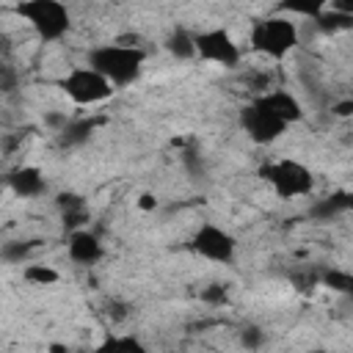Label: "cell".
<instances>
[{
    "instance_id": "obj_7",
    "label": "cell",
    "mask_w": 353,
    "mask_h": 353,
    "mask_svg": "<svg viewBox=\"0 0 353 353\" xmlns=\"http://www.w3.org/2000/svg\"><path fill=\"white\" fill-rule=\"evenodd\" d=\"M193 44H196V58L199 61L215 63L221 69H237L240 61H243V50L226 28L199 30V33H193Z\"/></svg>"
},
{
    "instance_id": "obj_21",
    "label": "cell",
    "mask_w": 353,
    "mask_h": 353,
    "mask_svg": "<svg viewBox=\"0 0 353 353\" xmlns=\"http://www.w3.org/2000/svg\"><path fill=\"white\" fill-rule=\"evenodd\" d=\"M99 350H138V353H143L146 347H143V342L138 339V336H108L102 345H99Z\"/></svg>"
},
{
    "instance_id": "obj_25",
    "label": "cell",
    "mask_w": 353,
    "mask_h": 353,
    "mask_svg": "<svg viewBox=\"0 0 353 353\" xmlns=\"http://www.w3.org/2000/svg\"><path fill=\"white\" fill-rule=\"evenodd\" d=\"M138 207H141L143 212H149V210H157V199H154L152 193H143V196L138 199Z\"/></svg>"
},
{
    "instance_id": "obj_1",
    "label": "cell",
    "mask_w": 353,
    "mask_h": 353,
    "mask_svg": "<svg viewBox=\"0 0 353 353\" xmlns=\"http://www.w3.org/2000/svg\"><path fill=\"white\" fill-rule=\"evenodd\" d=\"M85 63L94 66L99 74H105L116 88H124L141 77L143 63H146V50L138 44H124V41L99 44L85 52Z\"/></svg>"
},
{
    "instance_id": "obj_11",
    "label": "cell",
    "mask_w": 353,
    "mask_h": 353,
    "mask_svg": "<svg viewBox=\"0 0 353 353\" xmlns=\"http://www.w3.org/2000/svg\"><path fill=\"white\" fill-rule=\"evenodd\" d=\"M6 185L11 188L14 196H22V199H39L47 193V179H44V171L36 168V165H19L14 171L6 174Z\"/></svg>"
},
{
    "instance_id": "obj_6",
    "label": "cell",
    "mask_w": 353,
    "mask_h": 353,
    "mask_svg": "<svg viewBox=\"0 0 353 353\" xmlns=\"http://www.w3.org/2000/svg\"><path fill=\"white\" fill-rule=\"evenodd\" d=\"M190 251L212 265H232L234 256H237V240L229 229L212 223V221H204L193 234H190Z\"/></svg>"
},
{
    "instance_id": "obj_19",
    "label": "cell",
    "mask_w": 353,
    "mask_h": 353,
    "mask_svg": "<svg viewBox=\"0 0 353 353\" xmlns=\"http://www.w3.org/2000/svg\"><path fill=\"white\" fill-rule=\"evenodd\" d=\"M320 284L328 287V290H334V292L347 295L353 290V276L347 270H342V268H331V270H323L320 273Z\"/></svg>"
},
{
    "instance_id": "obj_26",
    "label": "cell",
    "mask_w": 353,
    "mask_h": 353,
    "mask_svg": "<svg viewBox=\"0 0 353 353\" xmlns=\"http://www.w3.org/2000/svg\"><path fill=\"white\" fill-rule=\"evenodd\" d=\"M8 50H11V47H8V39L0 33V55H8Z\"/></svg>"
},
{
    "instance_id": "obj_8",
    "label": "cell",
    "mask_w": 353,
    "mask_h": 353,
    "mask_svg": "<svg viewBox=\"0 0 353 353\" xmlns=\"http://www.w3.org/2000/svg\"><path fill=\"white\" fill-rule=\"evenodd\" d=\"M237 121H240V130L245 132V138L254 141V143H259V146H268V143L279 141L287 132V127H290V124H284L279 116H273L270 110H265L256 102L243 105Z\"/></svg>"
},
{
    "instance_id": "obj_10",
    "label": "cell",
    "mask_w": 353,
    "mask_h": 353,
    "mask_svg": "<svg viewBox=\"0 0 353 353\" xmlns=\"http://www.w3.org/2000/svg\"><path fill=\"white\" fill-rule=\"evenodd\" d=\"M254 102L262 105L265 110H270L273 116H279L284 124H295V121L303 119V105L298 102L295 94H290V91H284V88H268V91L256 94Z\"/></svg>"
},
{
    "instance_id": "obj_16",
    "label": "cell",
    "mask_w": 353,
    "mask_h": 353,
    "mask_svg": "<svg viewBox=\"0 0 353 353\" xmlns=\"http://www.w3.org/2000/svg\"><path fill=\"white\" fill-rule=\"evenodd\" d=\"M22 279H25L28 284H33V287H52V284L61 281V273H58L52 265H41V262L28 265V262H25V268H22Z\"/></svg>"
},
{
    "instance_id": "obj_13",
    "label": "cell",
    "mask_w": 353,
    "mask_h": 353,
    "mask_svg": "<svg viewBox=\"0 0 353 353\" xmlns=\"http://www.w3.org/2000/svg\"><path fill=\"white\" fill-rule=\"evenodd\" d=\"M94 127H97L94 119H69L55 135H58V143L61 146H80V143H85L91 138Z\"/></svg>"
},
{
    "instance_id": "obj_2",
    "label": "cell",
    "mask_w": 353,
    "mask_h": 353,
    "mask_svg": "<svg viewBox=\"0 0 353 353\" xmlns=\"http://www.w3.org/2000/svg\"><path fill=\"white\" fill-rule=\"evenodd\" d=\"M301 41V30L298 22H292L290 14H270L262 17L251 25L248 33V44L256 55L268 58V61H284Z\"/></svg>"
},
{
    "instance_id": "obj_3",
    "label": "cell",
    "mask_w": 353,
    "mask_h": 353,
    "mask_svg": "<svg viewBox=\"0 0 353 353\" xmlns=\"http://www.w3.org/2000/svg\"><path fill=\"white\" fill-rule=\"evenodd\" d=\"M259 176L262 182L284 201L292 199H303L314 190V174L309 165H303L295 157H279V160H268L259 165Z\"/></svg>"
},
{
    "instance_id": "obj_24",
    "label": "cell",
    "mask_w": 353,
    "mask_h": 353,
    "mask_svg": "<svg viewBox=\"0 0 353 353\" xmlns=\"http://www.w3.org/2000/svg\"><path fill=\"white\" fill-rule=\"evenodd\" d=\"M331 113H336V116H350V113H353V102H350V99H342V102H336V105L331 108Z\"/></svg>"
},
{
    "instance_id": "obj_4",
    "label": "cell",
    "mask_w": 353,
    "mask_h": 353,
    "mask_svg": "<svg viewBox=\"0 0 353 353\" xmlns=\"http://www.w3.org/2000/svg\"><path fill=\"white\" fill-rule=\"evenodd\" d=\"M17 14L44 44L61 41L72 28V11L63 0H19Z\"/></svg>"
},
{
    "instance_id": "obj_5",
    "label": "cell",
    "mask_w": 353,
    "mask_h": 353,
    "mask_svg": "<svg viewBox=\"0 0 353 353\" xmlns=\"http://www.w3.org/2000/svg\"><path fill=\"white\" fill-rule=\"evenodd\" d=\"M58 85H61V91H63L74 105H80V108L102 105V102H108V99L116 94V85H113L105 74H99L94 66H88V63L72 66V69L58 80Z\"/></svg>"
},
{
    "instance_id": "obj_17",
    "label": "cell",
    "mask_w": 353,
    "mask_h": 353,
    "mask_svg": "<svg viewBox=\"0 0 353 353\" xmlns=\"http://www.w3.org/2000/svg\"><path fill=\"white\" fill-rule=\"evenodd\" d=\"M39 240H8L0 245V259L8 262V265H22L28 262V256L33 254Z\"/></svg>"
},
{
    "instance_id": "obj_20",
    "label": "cell",
    "mask_w": 353,
    "mask_h": 353,
    "mask_svg": "<svg viewBox=\"0 0 353 353\" xmlns=\"http://www.w3.org/2000/svg\"><path fill=\"white\" fill-rule=\"evenodd\" d=\"M19 85V72L8 61V55H0V94H8Z\"/></svg>"
},
{
    "instance_id": "obj_15",
    "label": "cell",
    "mask_w": 353,
    "mask_h": 353,
    "mask_svg": "<svg viewBox=\"0 0 353 353\" xmlns=\"http://www.w3.org/2000/svg\"><path fill=\"white\" fill-rule=\"evenodd\" d=\"M350 207V196L347 193H334V196H328V199H320L317 204H312V218H317V221H331L334 215H339V212H345Z\"/></svg>"
},
{
    "instance_id": "obj_22",
    "label": "cell",
    "mask_w": 353,
    "mask_h": 353,
    "mask_svg": "<svg viewBox=\"0 0 353 353\" xmlns=\"http://www.w3.org/2000/svg\"><path fill=\"white\" fill-rule=\"evenodd\" d=\"M240 345L248 347V350L262 347V345H265V331H259V328H254V325L243 328V331H240Z\"/></svg>"
},
{
    "instance_id": "obj_23",
    "label": "cell",
    "mask_w": 353,
    "mask_h": 353,
    "mask_svg": "<svg viewBox=\"0 0 353 353\" xmlns=\"http://www.w3.org/2000/svg\"><path fill=\"white\" fill-rule=\"evenodd\" d=\"M201 301H204V303H212V306L226 303V284H210V287L201 292Z\"/></svg>"
},
{
    "instance_id": "obj_18",
    "label": "cell",
    "mask_w": 353,
    "mask_h": 353,
    "mask_svg": "<svg viewBox=\"0 0 353 353\" xmlns=\"http://www.w3.org/2000/svg\"><path fill=\"white\" fill-rule=\"evenodd\" d=\"M331 0H281V14H298L314 19L323 8H328Z\"/></svg>"
},
{
    "instance_id": "obj_14",
    "label": "cell",
    "mask_w": 353,
    "mask_h": 353,
    "mask_svg": "<svg viewBox=\"0 0 353 353\" xmlns=\"http://www.w3.org/2000/svg\"><path fill=\"white\" fill-rule=\"evenodd\" d=\"M314 25H317L320 33L334 36V33H342V30H350V28H353V14L334 11V8H323V11L314 17Z\"/></svg>"
},
{
    "instance_id": "obj_9",
    "label": "cell",
    "mask_w": 353,
    "mask_h": 353,
    "mask_svg": "<svg viewBox=\"0 0 353 353\" xmlns=\"http://www.w3.org/2000/svg\"><path fill=\"white\" fill-rule=\"evenodd\" d=\"M66 256H69L74 265L91 268V265H97V262L105 256V245H102V240H99L97 232H91L88 226H80V229H72V232H69Z\"/></svg>"
},
{
    "instance_id": "obj_12",
    "label": "cell",
    "mask_w": 353,
    "mask_h": 353,
    "mask_svg": "<svg viewBox=\"0 0 353 353\" xmlns=\"http://www.w3.org/2000/svg\"><path fill=\"white\" fill-rule=\"evenodd\" d=\"M163 47H165V52H168L171 58H176V61H193V58H196L193 33H190L188 28H174V30L165 36Z\"/></svg>"
}]
</instances>
